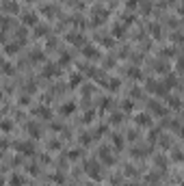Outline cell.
I'll use <instances>...</instances> for the list:
<instances>
[{
	"label": "cell",
	"instance_id": "d6986e66",
	"mask_svg": "<svg viewBox=\"0 0 184 186\" xmlns=\"http://www.w3.org/2000/svg\"><path fill=\"white\" fill-rule=\"evenodd\" d=\"M80 80H82V76H78V74H76V76H74V78H72V87H76V84H78V82H80Z\"/></svg>",
	"mask_w": 184,
	"mask_h": 186
},
{
	"label": "cell",
	"instance_id": "7a4b0ae2",
	"mask_svg": "<svg viewBox=\"0 0 184 186\" xmlns=\"http://www.w3.org/2000/svg\"><path fill=\"white\" fill-rule=\"evenodd\" d=\"M67 39H70L74 45H85V41H87V39H85L82 35H78V33H70V35H67Z\"/></svg>",
	"mask_w": 184,
	"mask_h": 186
},
{
	"label": "cell",
	"instance_id": "7402d4cb",
	"mask_svg": "<svg viewBox=\"0 0 184 186\" xmlns=\"http://www.w3.org/2000/svg\"><path fill=\"white\" fill-rule=\"evenodd\" d=\"M20 45H7V52H17Z\"/></svg>",
	"mask_w": 184,
	"mask_h": 186
},
{
	"label": "cell",
	"instance_id": "7c38bea8",
	"mask_svg": "<svg viewBox=\"0 0 184 186\" xmlns=\"http://www.w3.org/2000/svg\"><path fill=\"white\" fill-rule=\"evenodd\" d=\"M41 13H43V15H54L56 9H54L52 5H48V7H43V9H41Z\"/></svg>",
	"mask_w": 184,
	"mask_h": 186
},
{
	"label": "cell",
	"instance_id": "e0dca14e",
	"mask_svg": "<svg viewBox=\"0 0 184 186\" xmlns=\"http://www.w3.org/2000/svg\"><path fill=\"white\" fill-rule=\"evenodd\" d=\"M48 33V26H37V35L41 37V35H45Z\"/></svg>",
	"mask_w": 184,
	"mask_h": 186
},
{
	"label": "cell",
	"instance_id": "9c48e42d",
	"mask_svg": "<svg viewBox=\"0 0 184 186\" xmlns=\"http://www.w3.org/2000/svg\"><path fill=\"white\" fill-rule=\"evenodd\" d=\"M11 186H24V177H22V175H13L11 177Z\"/></svg>",
	"mask_w": 184,
	"mask_h": 186
},
{
	"label": "cell",
	"instance_id": "3957f363",
	"mask_svg": "<svg viewBox=\"0 0 184 186\" xmlns=\"http://www.w3.org/2000/svg\"><path fill=\"white\" fill-rule=\"evenodd\" d=\"M22 22H24L26 26H35L37 24V15L35 13H24V15H22Z\"/></svg>",
	"mask_w": 184,
	"mask_h": 186
},
{
	"label": "cell",
	"instance_id": "9a60e30c",
	"mask_svg": "<svg viewBox=\"0 0 184 186\" xmlns=\"http://www.w3.org/2000/svg\"><path fill=\"white\" fill-rule=\"evenodd\" d=\"M147 121H150L147 115H139V117H136V123H147Z\"/></svg>",
	"mask_w": 184,
	"mask_h": 186
},
{
	"label": "cell",
	"instance_id": "cb8c5ba5",
	"mask_svg": "<svg viewBox=\"0 0 184 186\" xmlns=\"http://www.w3.org/2000/svg\"><path fill=\"white\" fill-rule=\"evenodd\" d=\"M0 63H2V59H0Z\"/></svg>",
	"mask_w": 184,
	"mask_h": 186
},
{
	"label": "cell",
	"instance_id": "277c9868",
	"mask_svg": "<svg viewBox=\"0 0 184 186\" xmlns=\"http://www.w3.org/2000/svg\"><path fill=\"white\" fill-rule=\"evenodd\" d=\"M100 158L106 162V165H113V162H115L113 156H110V152H108V147H102V149H100Z\"/></svg>",
	"mask_w": 184,
	"mask_h": 186
},
{
	"label": "cell",
	"instance_id": "44dd1931",
	"mask_svg": "<svg viewBox=\"0 0 184 186\" xmlns=\"http://www.w3.org/2000/svg\"><path fill=\"white\" fill-rule=\"evenodd\" d=\"M67 63H70V54H63L61 56V65H67Z\"/></svg>",
	"mask_w": 184,
	"mask_h": 186
},
{
	"label": "cell",
	"instance_id": "ffe728a7",
	"mask_svg": "<svg viewBox=\"0 0 184 186\" xmlns=\"http://www.w3.org/2000/svg\"><path fill=\"white\" fill-rule=\"evenodd\" d=\"M11 128H13V126H11V121H2V130H5V132H9Z\"/></svg>",
	"mask_w": 184,
	"mask_h": 186
},
{
	"label": "cell",
	"instance_id": "ba28073f",
	"mask_svg": "<svg viewBox=\"0 0 184 186\" xmlns=\"http://www.w3.org/2000/svg\"><path fill=\"white\" fill-rule=\"evenodd\" d=\"M15 147H17L20 152H28V154L33 152V147H31V143H15Z\"/></svg>",
	"mask_w": 184,
	"mask_h": 186
},
{
	"label": "cell",
	"instance_id": "5b68a950",
	"mask_svg": "<svg viewBox=\"0 0 184 186\" xmlns=\"http://www.w3.org/2000/svg\"><path fill=\"white\" fill-rule=\"evenodd\" d=\"M106 15H108V13H106L104 9H96V11H93V22H98V24H100V22H104Z\"/></svg>",
	"mask_w": 184,
	"mask_h": 186
},
{
	"label": "cell",
	"instance_id": "603a6c76",
	"mask_svg": "<svg viewBox=\"0 0 184 186\" xmlns=\"http://www.w3.org/2000/svg\"><path fill=\"white\" fill-rule=\"evenodd\" d=\"M126 186H134V184H126Z\"/></svg>",
	"mask_w": 184,
	"mask_h": 186
},
{
	"label": "cell",
	"instance_id": "30bf717a",
	"mask_svg": "<svg viewBox=\"0 0 184 186\" xmlns=\"http://www.w3.org/2000/svg\"><path fill=\"white\" fill-rule=\"evenodd\" d=\"M35 113L39 115V117H45V119H48V117H50V110H48V108H45V106H39V108H37Z\"/></svg>",
	"mask_w": 184,
	"mask_h": 186
},
{
	"label": "cell",
	"instance_id": "52a82bcc",
	"mask_svg": "<svg viewBox=\"0 0 184 186\" xmlns=\"http://www.w3.org/2000/svg\"><path fill=\"white\" fill-rule=\"evenodd\" d=\"M74 108H76V106H74V104L70 102V104H65V106H61V113H63V115H72V113H74Z\"/></svg>",
	"mask_w": 184,
	"mask_h": 186
},
{
	"label": "cell",
	"instance_id": "ac0fdd59",
	"mask_svg": "<svg viewBox=\"0 0 184 186\" xmlns=\"http://www.w3.org/2000/svg\"><path fill=\"white\" fill-rule=\"evenodd\" d=\"M128 74H130L132 78H141V76H139V69H128Z\"/></svg>",
	"mask_w": 184,
	"mask_h": 186
},
{
	"label": "cell",
	"instance_id": "8fae6325",
	"mask_svg": "<svg viewBox=\"0 0 184 186\" xmlns=\"http://www.w3.org/2000/svg\"><path fill=\"white\" fill-rule=\"evenodd\" d=\"M56 72H59V69H56L54 65H48V67H45V69H43V76H54Z\"/></svg>",
	"mask_w": 184,
	"mask_h": 186
},
{
	"label": "cell",
	"instance_id": "6da1fadb",
	"mask_svg": "<svg viewBox=\"0 0 184 186\" xmlns=\"http://www.w3.org/2000/svg\"><path fill=\"white\" fill-rule=\"evenodd\" d=\"M85 171H87L91 177H93V180L100 177V167H98V162H96V160H87V162H85Z\"/></svg>",
	"mask_w": 184,
	"mask_h": 186
},
{
	"label": "cell",
	"instance_id": "8992f818",
	"mask_svg": "<svg viewBox=\"0 0 184 186\" xmlns=\"http://www.w3.org/2000/svg\"><path fill=\"white\" fill-rule=\"evenodd\" d=\"M82 54L85 56H100V52L96 48H91V45H82Z\"/></svg>",
	"mask_w": 184,
	"mask_h": 186
},
{
	"label": "cell",
	"instance_id": "2e32d148",
	"mask_svg": "<svg viewBox=\"0 0 184 186\" xmlns=\"http://www.w3.org/2000/svg\"><path fill=\"white\" fill-rule=\"evenodd\" d=\"M28 130H31V134H33V136H39V134H41V132L37 130V126H35V123H31V126H28Z\"/></svg>",
	"mask_w": 184,
	"mask_h": 186
},
{
	"label": "cell",
	"instance_id": "4fadbf2b",
	"mask_svg": "<svg viewBox=\"0 0 184 186\" xmlns=\"http://www.w3.org/2000/svg\"><path fill=\"white\" fill-rule=\"evenodd\" d=\"M5 11H11V13H17V5H15V2H5Z\"/></svg>",
	"mask_w": 184,
	"mask_h": 186
},
{
	"label": "cell",
	"instance_id": "5bb4252c",
	"mask_svg": "<svg viewBox=\"0 0 184 186\" xmlns=\"http://www.w3.org/2000/svg\"><path fill=\"white\" fill-rule=\"evenodd\" d=\"M113 143H115V147H117V149H119L124 141H121V136H117V134H115V136H113Z\"/></svg>",
	"mask_w": 184,
	"mask_h": 186
}]
</instances>
